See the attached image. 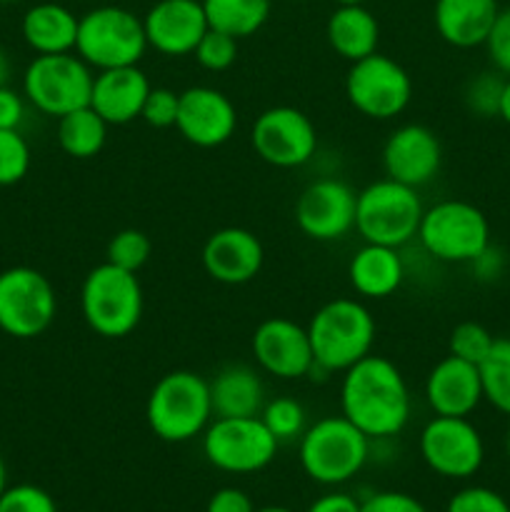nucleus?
<instances>
[{"mask_svg": "<svg viewBox=\"0 0 510 512\" xmlns=\"http://www.w3.org/2000/svg\"><path fill=\"white\" fill-rule=\"evenodd\" d=\"M360 512H428L418 498L400 490H383L360 500Z\"/></svg>", "mask_w": 510, "mask_h": 512, "instance_id": "a19ab883", "label": "nucleus"}, {"mask_svg": "<svg viewBox=\"0 0 510 512\" xmlns=\"http://www.w3.org/2000/svg\"><path fill=\"white\" fill-rule=\"evenodd\" d=\"M358 190L340 178H318L295 200V223L315 243H335L355 230Z\"/></svg>", "mask_w": 510, "mask_h": 512, "instance_id": "2eb2a0df", "label": "nucleus"}, {"mask_svg": "<svg viewBox=\"0 0 510 512\" xmlns=\"http://www.w3.org/2000/svg\"><path fill=\"white\" fill-rule=\"evenodd\" d=\"M150 253H153V243H150L148 235L143 230H135V228H125L118 230V233L110 238L108 250V263L118 265V268L130 270V273H138L145 263L150 260Z\"/></svg>", "mask_w": 510, "mask_h": 512, "instance_id": "473e14b6", "label": "nucleus"}, {"mask_svg": "<svg viewBox=\"0 0 510 512\" xmlns=\"http://www.w3.org/2000/svg\"><path fill=\"white\" fill-rule=\"evenodd\" d=\"M5 488H8V470H5L3 458H0V495L5 493Z\"/></svg>", "mask_w": 510, "mask_h": 512, "instance_id": "09e8293b", "label": "nucleus"}, {"mask_svg": "<svg viewBox=\"0 0 510 512\" xmlns=\"http://www.w3.org/2000/svg\"><path fill=\"white\" fill-rule=\"evenodd\" d=\"M0 512H58L53 495L33 483L5 488L0 495Z\"/></svg>", "mask_w": 510, "mask_h": 512, "instance_id": "e433bc0d", "label": "nucleus"}, {"mask_svg": "<svg viewBox=\"0 0 510 512\" xmlns=\"http://www.w3.org/2000/svg\"><path fill=\"white\" fill-rule=\"evenodd\" d=\"M423 210L418 190L398 180L380 178L358 190L355 233L363 243L403 248L418 235Z\"/></svg>", "mask_w": 510, "mask_h": 512, "instance_id": "0eeeda50", "label": "nucleus"}, {"mask_svg": "<svg viewBox=\"0 0 510 512\" xmlns=\"http://www.w3.org/2000/svg\"><path fill=\"white\" fill-rule=\"evenodd\" d=\"M498 118H503L505 123L510 125V78H505V88H503V98H500Z\"/></svg>", "mask_w": 510, "mask_h": 512, "instance_id": "49530a36", "label": "nucleus"}, {"mask_svg": "<svg viewBox=\"0 0 510 512\" xmlns=\"http://www.w3.org/2000/svg\"><path fill=\"white\" fill-rule=\"evenodd\" d=\"M25 120V98L10 85L0 88V130H20Z\"/></svg>", "mask_w": 510, "mask_h": 512, "instance_id": "79ce46f5", "label": "nucleus"}, {"mask_svg": "<svg viewBox=\"0 0 510 512\" xmlns=\"http://www.w3.org/2000/svg\"><path fill=\"white\" fill-rule=\"evenodd\" d=\"M78 15L60 3H38L28 8L20 33L35 55L73 53L78 38Z\"/></svg>", "mask_w": 510, "mask_h": 512, "instance_id": "a878e982", "label": "nucleus"}, {"mask_svg": "<svg viewBox=\"0 0 510 512\" xmlns=\"http://www.w3.org/2000/svg\"><path fill=\"white\" fill-rule=\"evenodd\" d=\"M193 55L200 68L208 70V73H223L238 60V38L223 33V30L208 28Z\"/></svg>", "mask_w": 510, "mask_h": 512, "instance_id": "c9c22d12", "label": "nucleus"}, {"mask_svg": "<svg viewBox=\"0 0 510 512\" xmlns=\"http://www.w3.org/2000/svg\"><path fill=\"white\" fill-rule=\"evenodd\" d=\"M250 145L273 168H303L318 150V130L300 108L273 105L255 118Z\"/></svg>", "mask_w": 510, "mask_h": 512, "instance_id": "4468645a", "label": "nucleus"}, {"mask_svg": "<svg viewBox=\"0 0 510 512\" xmlns=\"http://www.w3.org/2000/svg\"><path fill=\"white\" fill-rule=\"evenodd\" d=\"M178 108H180V93H175L173 88H150L148 98L143 103V113L140 120L148 123L150 128H175V120H178Z\"/></svg>", "mask_w": 510, "mask_h": 512, "instance_id": "4c0bfd02", "label": "nucleus"}, {"mask_svg": "<svg viewBox=\"0 0 510 512\" xmlns=\"http://www.w3.org/2000/svg\"><path fill=\"white\" fill-rule=\"evenodd\" d=\"M258 508L240 488H220L210 495L205 512H255Z\"/></svg>", "mask_w": 510, "mask_h": 512, "instance_id": "37998d69", "label": "nucleus"}, {"mask_svg": "<svg viewBox=\"0 0 510 512\" xmlns=\"http://www.w3.org/2000/svg\"><path fill=\"white\" fill-rule=\"evenodd\" d=\"M145 295L138 273L100 263L85 275L80 288V313L85 325L105 340H123L143 320Z\"/></svg>", "mask_w": 510, "mask_h": 512, "instance_id": "20e7f679", "label": "nucleus"}, {"mask_svg": "<svg viewBox=\"0 0 510 512\" xmlns=\"http://www.w3.org/2000/svg\"><path fill=\"white\" fill-rule=\"evenodd\" d=\"M483 400L510 418V338H495L493 348L478 365Z\"/></svg>", "mask_w": 510, "mask_h": 512, "instance_id": "c756f323", "label": "nucleus"}, {"mask_svg": "<svg viewBox=\"0 0 510 512\" xmlns=\"http://www.w3.org/2000/svg\"><path fill=\"white\" fill-rule=\"evenodd\" d=\"M305 512H360V500L350 493H325L315 498Z\"/></svg>", "mask_w": 510, "mask_h": 512, "instance_id": "c03bdc74", "label": "nucleus"}, {"mask_svg": "<svg viewBox=\"0 0 510 512\" xmlns=\"http://www.w3.org/2000/svg\"><path fill=\"white\" fill-rule=\"evenodd\" d=\"M485 50H488L493 68L503 73L505 78H510V8H500L493 30L485 40Z\"/></svg>", "mask_w": 510, "mask_h": 512, "instance_id": "ea45409f", "label": "nucleus"}, {"mask_svg": "<svg viewBox=\"0 0 510 512\" xmlns=\"http://www.w3.org/2000/svg\"><path fill=\"white\" fill-rule=\"evenodd\" d=\"M305 328L315 358L310 378L315 373L333 375L353 368L358 360L373 353L375 335H378L373 313L358 298L328 300L315 310Z\"/></svg>", "mask_w": 510, "mask_h": 512, "instance_id": "f03ea898", "label": "nucleus"}, {"mask_svg": "<svg viewBox=\"0 0 510 512\" xmlns=\"http://www.w3.org/2000/svg\"><path fill=\"white\" fill-rule=\"evenodd\" d=\"M255 365L278 380H303L313 373V345L308 328L290 318H268L250 340Z\"/></svg>", "mask_w": 510, "mask_h": 512, "instance_id": "dca6fc26", "label": "nucleus"}, {"mask_svg": "<svg viewBox=\"0 0 510 512\" xmlns=\"http://www.w3.org/2000/svg\"><path fill=\"white\" fill-rule=\"evenodd\" d=\"M30 170V145L20 130H0V188L20 183Z\"/></svg>", "mask_w": 510, "mask_h": 512, "instance_id": "f704fd0d", "label": "nucleus"}, {"mask_svg": "<svg viewBox=\"0 0 510 512\" xmlns=\"http://www.w3.org/2000/svg\"><path fill=\"white\" fill-rule=\"evenodd\" d=\"M175 128L195 148H220L238 130V108L223 90L193 85L180 93Z\"/></svg>", "mask_w": 510, "mask_h": 512, "instance_id": "a211bd4d", "label": "nucleus"}, {"mask_svg": "<svg viewBox=\"0 0 510 512\" xmlns=\"http://www.w3.org/2000/svg\"><path fill=\"white\" fill-rule=\"evenodd\" d=\"M110 125L90 105L58 118V145L75 160H90L100 155L108 140Z\"/></svg>", "mask_w": 510, "mask_h": 512, "instance_id": "cd10ccee", "label": "nucleus"}, {"mask_svg": "<svg viewBox=\"0 0 510 512\" xmlns=\"http://www.w3.org/2000/svg\"><path fill=\"white\" fill-rule=\"evenodd\" d=\"M493 343L495 335L485 325L475 323V320H465V323L455 325L453 333H450L448 353L473 365H480L485 355L490 353V348H493Z\"/></svg>", "mask_w": 510, "mask_h": 512, "instance_id": "72a5a7b5", "label": "nucleus"}, {"mask_svg": "<svg viewBox=\"0 0 510 512\" xmlns=\"http://www.w3.org/2000/svg\"><path fill=\"white\" fill-rule=\"evenodd\" d=\"M373 440L345 415H328L305 428L298 440L303 473L320 485H343L365 468Z\"/></svg>", "mask_w": 510, "mask_h": 512, "instance_id": "39448f33", "label": "nucleus"}, {"mask_svg": "<svg viewBox=\"0 0 510 512\" xmlns=\"http://www.w3.org/2000/svg\"><path fill=\"white\" fill-rule=\"evenodd\" d=\"M203 455L215 470L230 475H253L268 468L278 455L280 443L255 418H213L205 428Z\"/></svg>", "mask_w": 510, "mask_h": 512, "instance_id": "9b49d317", "label": "nucleus"}, {"mask_svg": "<svg viewBox=\"0 0 510 512\" xmlns=\"http://www.w3.org/2000/svg\"><path fill=\"white\" fill-rule=\"evenodd\" d=\"M203 270L223 285H245L263 270L265 248L258 235L248 228H220L205 240L200 253Z\"/></svg>", "mask_w": 510, "mask_h": 512, "instance_id": "aec40b11", "label": "nucleus"}, {"mask_svg": "<svg viewBox=\"0 0 510 512\" xmlns=\"http://www.w3.org/2000/svg\"><path fill=\"white\" fill-rule=\"evenodd\" d=\"M345 98L370 120H393L405 113L413 100V78L390 55H373L350 63L345 73Z\"/></svg>", "mask_w": 510, "mask_h": 512, "instance_id": "9d476101", "label": "nucleus"}, {"mask_svg": "<svg viewBox=\"0 0 510 512\" xmlns=\"http://www.w3.org/2000/svg\"><path fill=\"white\" fill-rule=\"evenodd\" d=\"M505 453H508V460H510V428H508V435H505Z\"/></svg>", "mask_w": 510, "mask_h": 512, "instance_id": "603ef678", "label": "nucleus"}, {"mask_svg": "<svg viewBox=\"0 0 510 512\" xmlns=\"http://www.w3.org/2000/svg\"><path fill=\"white\" fill-rule=\"evenodd\" d=\"M325 38L335 55L355 63L378 50V18L365 5H338L325 23Z\"/></svg>", "mask_w": 510, "mask_h": 512, "instance_id": "bb28decb", "label": "nucleus"}, {"mask_svg": "<svg viewBox=\"0 0 510 512\" xmlns=\"http://www.w3.org/2000/svg\"><path fill=\"white\" fill-rule=\"evenodd\" d=\"M203 8L210 28L243 40L268 23L273 0H203Z\"/></svg>", "mask_w": 510, "mask_h": 512, "instance_id": "c85d7f7f", "label": "nucleus"}, {"mask_svg": "<svg viewBox=\"0 0 510 512\" xmlns=\"http://www.w3.org/2000/svg\"><path fill=\"white\" fill-rule=\"evenodd\" d=\"M148 48L165 58L193 55L200 38L208 33L203 0H158L143 18Z\"/></svg>", "mask_w": 510, "mask_h": 512, "instance_id": "6ab92c4d", "label": "nucleus"}, {"mask_svg": "<svg viewBox=\"0 0 510 512\" xmlns=\"http://www.w3.org/2000/svg\"><path fill=\"white\" fill-rule=\"evenodd\" d=\"M413 395L403 370L383 355L358 360L340 380V415L370 440H390L405 430Z\"/></svg>", "mask_w": 510, "mask_h": 512, "instance_id": "f257e3e1", "label": "nucleus"}, {"mask_svg": "<svg viewBox=\"0 0 510 512\" xmlns=\"http://www.w3.org/2000/svg\"><path fill=\"white\" fill-rule=\"evenodd\" d=\"M423 395L435 415L470 418L483 403V383H480L478 365L448 353L430 368L423 385Z\"/></svg>", "mask_w": 510, "mask_h": 512, "instance_id": "412c9836", "label": "nucleus"}, {"mask_svg": "<svg viewBox=\"0 0 510 512\" xmlns=\"http://www.w3.org/2000/svg\"><path fill=\"white\" fill-rule=\"evenodd\" d=\"M415 238L433 260L470 265L490 245V223L468 200H440L423 210Z\"/></svg>", "mask_w": 510, "mask_h": 512, "instance_id": "6e6552de", "label": "nucleus"}, {"mask_svg": "<svg viewBox=\"0 0 510 512\" xmlns=\"http://www.w3.org/2000/svg\"><path fill=\"white\" fill-rule=\"evenodd\" d=\"M260 420L275 435L278 443L300 440V435L308 428V413H305L303 403L290 398V395H280V398L268 400L263 405V410H260Z\"/></svg>", "mask_w": 510, "mask_h": 512, "instance_id": "7c9ffc66", "label": "nucleus"}, {"mask_svg": "<svg viewBox=\"0 0 510 512\" xmlns=\"http://www.w3.org/2000/svg\"><path fill=\"white\" fill-rule=\"evenodd\" d=\"M8 78H10V60H8V55L0 50V88H3V85H8Z\"/></svg>", "mask_w": 510, "mask_h": 512, "instance_id": "de8ad7c7", "label": "nucleus"}, {"mask_svg": "<svg viewBox=\"0 0 510 512\" xmlns=\"http://www.w3.org/2000/svg\"><path fill=\"white\" fill-rule=\"evenodd\" d=\"M58 315V295L40 270L15 265L0 273V330L15 340L40 338Z\"/></svg>", "mask_w": 510, "mask_h": 512, "instance_id": "f8f14e48", "label": "nucleus"}, {"mask_svg": "<svg viewBox=\"0 0 510 512\" xmlns=\"http://www.w3.org/2000/svg\"><path fill=\"white\" fill-rule=\"evenodd\" d=\"M150 88L153 85L140 65L98 70L90 93V108L108 125H128L143 113Z\"/></svg>", "mask_w": 510, "mask_h": 512, "instance_id": "4be33fe9", "label": "nucleus"}, {"mask_svg": "<svg viewBox=\"0 0 510 512\" xmlns=\"http://www.w3.org/2000/svg\"><path fill=\"white\" fill-rule=\"evenodd\" d=\"M498 13V0H435L433 23L445 43L470 50L485 45Z\"/></svg>", "mask_w": 510, "mask_h": 512, "instance_id": "5701e85b", "label": "nucleus"}, {"mask_svg": "<svg viewBox=\"0 0 510 512\" xmlns=\"http://www.w3.org/2000/svg\"><path fill=\"white\" fill-rule=\"evenodd\" d=\"M348 280L365 300H385L400 290L405 280V263L400 248L363 243L348 263Z\"/></svg>", "mask_w": 510, "mask_h": 512, "instance_id": "b1692460", "label": "nucleus"}, {"mask_svg": "<svg viewBox=\"0 0 510 512\" xmlns=\"http://www.w3.org/2000/svg\"><path fill=\"white\" fill-rule=\"evenodd\" d=\"M445 512H510V505L508 500L500 493H495V490L470 485V488L458 490V493L448 500Z\"/></svg>", "mask_w": 510, "mask_h": 512, "instance_id": "58836bf2", "label": "nucleus"}, {"mask_svg": "<svg viewBox=\"0 0 510 512\" xmlns=\"http://www.w3.org/2000/svg\"><path fill=\"white\" fill-rule=\"evenodd\" d=\"M385 178L420 190L433 183L443 165V145L435 130L423 123H405L383 145Z\"/></svg>", "mask_w": 510, "mask_h": 512, "instance_id": "f3484780", "label": "nucleus"}, {"mask_svg": "<svg viewBox=\"0 0 510 512\" xmlns=\"http://www.w3.org/2000/svg\"><path fill=\"white\" fill-rule=\"evenodd\" d=\"M255 512H295V510L283 508V505H268V508H258Z\"/></svg>", "mask_w": 510, "mask_h": 512, "instance_id": "8fccbe9b", "label": "nucleus"}, {"mask_svg": "<svg viewBox=\"0 0 510 512\" xmlns=\"http://www.w3.org/2000/svg\"><path fill=\"white\" fill-rule=\"evenodd\" d=\"M505 75L498 70H483L473 75L463 88V103L475 118H498L500 98H503Z\"/></svg>", "mask_w": 510, "mask_h": 512, "instance_id": "2f4dec72", "label": "nucleus"}, {"mask_svg": "<svg viewBox=\"0 0 510 512\" xmlns=\"http://www.w3.org/2000/svg\"><path fill=\"white\" fill-rule=\"evenodd\" d=\"M210 383L193 370H170L153 385L145 403L150 433L163 443L200 438L213 420Z\"/></svg>", "mask_w": 510, "mask_h": 512, "instance_id": "7ed1b4c3", "label": "nucleus"}, {"mask_svg": "<svg viewBox=\"0 0 510 512\" xmlns=\"http://www.w3.org/2000/svg\"><path fill=\"white\" fill-rule=\"evenodd\" d=\"M470 268L475 270V275H478L480 280L498 278L500 270H503V253H500L498 248H493V243H490L488 248L470 263Z\"/></svg>", "mask_w": 510, "mask_h": 512, "instance_id": "a18cd8bd", "label": "nucleus"}, {"mask_svg": "<svg viewBox=\"0 0 510 512\" xmlns=\"http://www.w3.org/2000/svg\"><path fill=\"white\" fill-rule=\"evenodd\" d=\"M95 70L78 53L35 55L23 75V95L35 110L63 118L90 105Z\"/></svg>", "mask_w": 510, "mask_h": 512, "instance_id": "1a4fd4ad", "label": "nucleus"}, {"mask_svg": "<svg viewBox=\"0 0 510 512\" xmlns=\"http://www.w3.org/2000/svg\"><path fill=\"white\" fill-rule=\"evenodd\" d=\"M208 383L215 418H255L268 403L263 378L250 365H225Z\"/></svg>", "mask_w": 510, "mask_h": 512, "instance_id": "393cba45", "label": "nucleus"}, {"mask_svg": "<svg viewBox=\"0 0 510 512\" xmlns=\"http://www.w3.org/2000/svg\"><path fill=\"white\" fill-rule=\"evenodd\" d=\"M0 3H15V0H0Z\"/></svg>", "mask_w": 510, "mask_h": 512, "instance_id": "864d4df0", "label": "nucleus"}, {"mask_svg": "<svg viewBox=\"0 0 510 512\" xmlns=\"http://www.w3.org/2000/svg\"><path fill=\"white\" fill-rule=\"evenodd\" d=\"M335 5H365V0H333Z\"/></svg>", "mask_w": 510, "mask_h": 512, "instance_id": "3c124183", "label": "nucleus"}, {"mask_svg": "<svg viewBox=\"0 0 510 512\" xmlns=\"http://www.w3.org/2000/svg\"><path fill=\"white\" fill-rule=\"evenodd\" d=\"M75 53L98 70L138 65L148 53L143 18L123 5H98L80 15Z\"/></svg>", "mask_w": 510, "mask_h": 512, "instance_id": "423d86ee", "label": "nucleus"}, {"mask_svg": "<svg viewBox=\"0 0 510 512\" xmlns=\"http://www.w3.org/2000/svg\"><path fill=\"white\" fill-rule=\"evenodd\" d=\"M420 458L435 475L448 480H468L483 468L485 443L468 418L433 415L418 438Z\"/></svg>", "mask_w": 510, "mask_h": 512, "instance_id": "ddd939ff", "label": "nucleus"}]
</instances>
